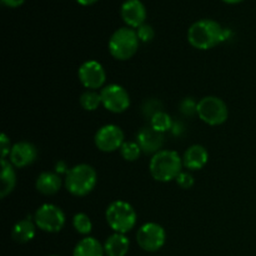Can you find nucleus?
I'll return each instance as SVG.
<instances>
[{"mask_svg": "<svg viewBox=\"0 0 256 256\" xmlns=\"http://www.w3.org/2000/svg\"><path fill=\"white\" fill-rule=\"evenodd\" d=\"M130 249V240L125 234L114 232L104 242L106 256H126Z\"/></svg>", "mask_w": 256, "mask_h": 256, "instance_id": "f3484780", "label": "nucleus"}, {"mask_svg": "<svg viewBox=\"0 0 256 256\" xmlns=\"http://www.w3.org/2000/svg\"><path fill=\"white\" fill-rule=\"evenodd\" d=\"M38 158V149L29 142H19L12 145L9 155V162L15 168H26L32 165Z\"/></svg>", "mask_w": 256, "mask_h": 256, "instance_id": "ddd939ff", "label": "nucleus"}, {"mask_svg": "<svg viewBox=\"0 0 256 256\" xmlns=\"http://www.w3.org/2000/svg\"><path fill=\"white\" fill-rule=\"evenodd\" d=\"M35 232H36L35 222H32L30 219L20 220L12 228V238L14 242H19V244H26L34 239Z\"/></svg>", "mask_w": 256, "mask_h": 256, "instance_id": "aec40b11", "label": "nucleus"}, {"mask_svg": "<svg viewBox=\"0 0 256 256\" xmlns=\"http://www.w3.org/2000/svg\"><path fill=\"white\" fill-rule=\"evenodd\" d=\"M182 158L174 150H160L150 159L149 170L152 179L160 182L176 180L182 172Z\"/></svg>", "mask_w": 256, "mask_h": 256, "instance_id": "f03ea898", "label": "nucleus"}, {"mask_svg": "<svg viewBox=\"0 0 256 256\" xmlns=\"http://www.w3.org/2000/svg\"><path fill=\"white\" fill-rule=\"evenodd\" d=\"M136 34H138V38H139L140 42H152L155 36V32L154 29H152V25L146 24V22L142 24V26L138 28Z\"/></svg>", "mask_w": 256, "mask_h": 256, "instance_id": "393cba45", "label": "nucleus"}, {"mask_svg": "<svg viewBox=\"0 0 256 256\" xmlns=\"http://www.w3.org/2000/svg\"><path fill=\"white\" fill-rule=\"evenodd\" d=\"M172 125H174V122H172V116H170L168 112H162V110L155 112V114L150 118V126H152V129L156 130V132H162V134L169 132V130H172Z\"/></svg>", "mask_w": 256, "mask_h": 256, "instance_id": "412c9836", "label": "nucleus"}, {"mask_svg": "<svg viewBox=\"0 0 256 256\" xmlns=\"http://www.w3.org/2000/svg\"><path fill=\"white\" fill-rule=\"evenodd\" d=\"M94 142L100 152H112L124 144V132L118 125L108 124L100 128L94 138Z\"/></svg>", "mask_w": 256, "mask_h": 256, "instance_id": "9d476101", "label": "nucleus"}, {"mask_svg": "<svg viewBox=\"0 0 256 256\" xmlns=\"http://www.w3.org/2000/svg\"><path fill=\"white\" fill-rule=\"evenodd\" d=\"M140 40L136 30L129 26H122L115 30L109 39V52L114 59L125 62L136 54Z\"/></svg>", "mask_w": 256, "mask_h": 256, "instance_id": "20e7f679", "label": "nucleus"}, {"mask_svg": "<svg viewBox=\"0 0 256 256\" xmlns=\"http://www.w3.org/2000/svg\"><path fill=\"white\" fill-rule=\"evenodd\" d=\"M99 2V0H76L78 4L82 5V6H89V5L95 4V2Z\"/></svg>", "mask_w": 256, "mask_h": 256, "instance_id": "c756f323", "label": "nucleus"}, {"mask_svg": "<svg viewBox=\"0 0 256 256\" xmlns=\"http://www.w3.org/2000/svg\"><path fill=\"white\" fill-rule=\"evenodd\" d=\"M78 76L82 86L88 90H96L104 86L106 80V72L104 66L96 60H88L80 65Z\"/></svg>", "mask_w": 256, "mask_h": 256, "instance_id": "9b49d317", "label": "nucleus"}, {"mask_svg": "<svg viewBox=\"0 0 256 256\" xmlns=\"http://www.w3.org/2000/svg\"><path fill=\"white\" fill-rule=\"evenodd\" d=\"M209 152L202 145L195 144L188 148L182 155V165L189 170H200L206 165Z\"/></svg>", "mask_w": 256, "mask_h": 256, "instance_id": "2eb2a0df", "label": "nucleus"}, {"mask_svg": "<svg viewBox=\"0 0 256 256\" xmlns=\"http://www.w3.org/2000/svg\"><path fill=\"white\" fill-rule=\"evenodd\" d=\"M120 16L126 26L138 29L145 24L146 20V8L142 0H125L120 8Z\"/></svg>", "mask_w": 256, "mask_h": 256, "instance_id": "f8f14e48", "label": "nucleus"}, {"mask_svg": "<svg viewBox=\"0 0 256 256\" xmlns=\"http://www.w3.org/2000/svg\"><path fill=\"white\" fill-rule=\"evenodd\" d=\"M62 178L59 174L52 172H44L38 176L35 186L36 190L42 195H54L62 189Z\"/></svg>", "mask_w": 256, "mask_h": 256, "instance_id": "dca6fc26", "label": "nucleus"}, {"mask_svg": "<svg viewBox=\"0 0 256 256\" xmlns=\"http://www.w3.org/2000/svg\"><path fill=\"white\" fill-rule=\"evenodd\" d=\"M136 142L145 154H156L164 145V134L156 132L152 126H145L138 132Z\"/></svg>", "mask_w": 256, "mask_h": 256, "instance_id": "4468645a", "label": "nucleus"}, {"mask_svg": "<svg viewBox=\"0 0 256 256\" xmlns=\"http://www.w3.org/2000/svg\"><path fill=\"white\" fill-rule=\"evenodd\" d=\"M50 256H58V255H50Z\"/></svg>", "mask_w": 256, "mask_h": 256, "instance_id": "2f4dec72", "label": "nucleus"}, {"mask_svg": "<svg viewBox=\"0 0 256 256\" xmlns=\"http://www.w3.org/2000/svg\"><path fill=\"white\" fill-rule=\"evenodd\" d=\"M0 145H2V159H6V156H9L10 152H12V142L10 139L6 136V134H2L0 138Z\"/></svg>", "mask_w": 256, "mask_h": 256, "instance_id": "cd10ccee", "label": "nucleus"}, {"mask_svg": "<svg viewBox=\"0 0 256 256\" xmlns=\"http://www.w3.org/2000/svg\"><path fill=\"white\" fill-rule=\"evenodd\" d=\"M80 105L86 112H94L102 104V95L96 90H86L80 95Z\"/></svg>", "mask_w": 256, "mask_h": 256, "instance_id": "4be33fe9", "label": "nucleus"}, {"mask_svg": "<svg viewBox=\"0 0 256 256\" xmlns=\"http://www.w3.org/2000/svg\"><path fill=\"white\" fill-rule=\"evenodd\" d=\"M106 222L114 232L126 234L136 225L138 215L132 205L124 200H115L108 206L105 212Z\"/></svg>", "mask_w": 256, "mask_h": 256, "instance_id": "39448f33", "label": "nucleus"}, {"mask_svg": "<svg viewBox=\"0 0 256 256\" xmlns=\"http://www.w3.org/2000/svg\"><path fill=\"white\" fill-rule=\"evenodd\" d=\"M2 4L8 8H19L25 2V0H2Z\"/></svg>", "mask_w": 256, "mask_h": 256, "instance_id": "c85d7f7f", "label": "nucleus"}, {"mask_svg": "<svg viewBox=\"0 0 256 256\" xmlns=\"http://www.w3.org/2000/svg\"><path fill=\"white\" fill-rule=\"evenodd\" d=\"M142 152V149L136 142H125L120 148V154L126 162H136Z\"/></svg>", "mask_w": 256, "mask_h": 256, "instance_id": "b1692460", "label": "nucleus"}, {"mask_svg": "<svg viewBox=\"0 0 256 256\" xmlns=\"http://www.w3.org/2000/svg\"><path fill=\"white\" fill-rule=\"evenodd\" d=\"M198 116L208 125L218 126L224 124L229 116V109L222 99L218 96H205L198 102Z\"/></svg>", "mask_w": 256, "mask_h": 256, "instance_id": "423d86ee", "label": "nucleus"}, {"mask_svg": "<svg viewBox=\"0 0 256 256\" xmlns=\"http://www.w3.org/2000/svg\"><path fill=\"white\" fill-rule=\"evenodd\" d=\"M229 30L224 29L212 19H202L190 25L188 30V42L199 50H209L228 39Z\"/></svg>", "mask_w": 256, "mask_h": 256, "instance_id": "f257e3e1", "label": "nucleus"}, {"mask_svg": "<svg viewBox=\"0 0 256 256\" xmlns=\"http://www.w3.org/2000/svg\"><path fill=\"white\" fill-rule=\"evenodd\" d=\"M104 245L98 239L92 236H85L75 245L72 256H104Z\"/></svg>", "mask_w": 256, "mask_h": 256, "instance_id": "a211bd4d", "label": "nucleus"}, {"mask_svg": "<svg viewBox=\"0 0 256 256\" xmlns=\"http://www.w3.org/2000/svg\"><path fill=\"white\" fill-rule=\"evenodd\" d=\"M224 2H226V4H239V2H244V0H222Z\"/></svg>", "mask_w": 256, "mask_h": 256, "instance_id": "7c9ffc66", "label": "nucleus"}, {"mask_svg": "<svg viewBox=\"0 0 256 256\" xmlns=\"http://www.w3.org/2000/svg\"><path fill=\"white\" fill-rule=\"evenodd\" d=\"M14 165L6 159H2V188H0V198L4 199L14 190L16 185V174H15Z\"/></svg>", "mask_w": 256, "mask_h": 256, "instance_id": "6ab92c4d", "label": "nucleus"}, {"mask_svg": "<svg viewBox=\"0 0 256 256\" xmlns=\"http://www.w3.org/2000/svg\"><path fill=\"white\" fill-rule=\"evenodd\" d=\"M166 242L164 228L156 222H146L142 225L136 232V242L144 252H159Z\"/></svg>", "mask_w": 256, "mask_h": 256, "instance_id": "6e6552de", "label": "nucleus"}, {"mask_svg": "<svg viewBox=\"0 0 256 256\" xmlns=\"http://www.w3.org/2000/svg\"><path fill=\"white\" fill-rule=\"evenodd\" d=\"M180 112L184 115H186V116L198 114V102L192 98H185L180 102Z\"/></svg>", "mask_w": 256, "mask_h": 256, "instance_id": "a878e982", "label": "nucleus"}, {"mask_svg": "<svg viewBox=\"0 0 256 256\" xmlns=\"http://www.w3.org/2000/svg\"><path fill=\"white\" fill-rule=\"evenodd\" d=\"M102 106L110 112L120 114L129 109L130 106V95L126 89L118 84H110L102 88Z\"/></svg>", "mask_w": 256, "mask_h": 256, "instance_id": "1a4fd4ad", "label": "nucleus"}, {"mask_svg": "<svg viewBox=\"0 0 256 256\" xmlns=\"http://www.w3.org/2000/svg\"><path fill=\"white\" fill-rule=\"evenodd\" d=\"M175 182H176V184L179 185L180 188H182V189H190V188H192V185H194V178H192V175L189 174V172H182Z\"/></svg>", "mask_w": 256, "mask_h": 256, "instance_id": "bb28decb", "label": "nucleus"}, {"mask_svg": "<svg viewBox=\"0 0 256 256\" xmlns=\"http://www.w3.org/2000/svg\"><path fill=\"white\" fill-rule=\"evenodd\" d=\"M72 226L75 232L80 235H89L92 230V222L90 218L84 212H78L72 218Z\"/></svg>", "mask_w": 256, "mask_h": 256, "instance_id": "5701e85b", "label": "nucleus"}, {"mask_svg": "<svg viewBox=\"0 0 256 256\" xmlns=\"http://www.w3.org/2000/svg\"><path fill=\"white\" fill-rule=\"evenodd\" d=\"M66 218L64 212L54 204H44L38 208L34 215L36 228L49 234H55L62 230Z\"/></svg>", "mask_w": 256, "mask_h": 256, "instance_id": "0eeeda50", "label": "nucleus"}, {"mask_svg": "<svg viewBox=\"0 0 256 256\" xmlns=\"http://www.w3.org/2000/svg\"><path fill=\"white\" fill-rule=\"evenodd\" d=\"M98 174L92 165L78 164L65 176V188L74 196H86L96 186Z\"/></svg>", "mask_w": 256, "mask_h": 256, "instance_id": "7ed1b4c3", "label": "nucleus"}]
</instances>
